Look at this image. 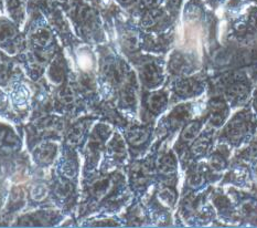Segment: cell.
I'll list each match as a JSON object with an SVG mask.
<instances>
[{
    "label": "cell",
    "mask_w": 257,
    "mask_h": 228,
    "mask_svg": "<svg viewBox=\"0 0 257 228\" xmlns=\"http://www.w3.org/2000/svg\"><path fill=\"white\" fill-rule=\"evenodd\" d=\"M254 105H255V109L257 110V93H256V97H255V102H254Z\"/></svg>",
    "instance_id": "9c48e42d"
},
{
    "label": "cell",
    "mask_w": 257,
    "mask_h": 228,
    "mask_svg": "<svg viewBox=\"0 0 257 228\" xmlns=\"http://www.w3.org/2000/svg\"><path fill=\"white\" fill-rule=\"evenodd\" d=\"M198 89V85L193 80H184L180 83V89H179V91L186 94V96H190V94H194L197 92Z\"/></svg>",
    "instance_id": "52a82bcc"
},
{
    "label": "cell",
    "mask_w": 257,
    "mask_h": 228,
    "mask_svg": "<svg viewBox=\"0 0 257 228\" xmlns=\"http://www.w3.org/2000/svg\"><path fill=\"white\" fill-rule=\"evenodd\" d=\"M222 159L221 158H217V157H215V158H213L212 159V161H211V165H212V168L213 169H215V170H221V169H223V162H222Z\"/></svg>",
    "instance_id": "ba28073f"
},
{
    "label": "cell",
    "mask_w": 257,
    "mask_h": 228,
    "mask_svg": "<svg viewBox=\"0 0 257 228\" xmlns=\"http://www.w3.org/2000/svg\"><path fill=\"white\" fill-rule=\"evenodd\" d=\"M250 118L248 114H238L226 126L225 134L232 141L239 140V138L246 135L249 130Z\"/></svg>",
    "instance_id": "6da1fadb"
},
{
    "label": "cell",
    "mask_w": 257,
    "mask_h": 228,
    "mask_svg": "<svg viewBox=\"0 0 257 228\" xmlns=\"http://www.w3.org/2000/svg\"><path fill=\"white\" fill-rule=\"evenodd\" d=\"M247 90L242 83H235V85L231 86L227 90V96L232 98V100H241L245 97Z\"/></svg>",
    "instance_id": "3957f363"
},
{
    "label": "cell",
    "mask_w": 257,
    "mask_h": 228,
    "mask_svg": "<svg viewBox=\"0 0 257 228\" xmlns=\"http://www.w3.org/2000/svg\"><path fill=\"white\" fill-rule=\"evenodd\" d=\"M200 130H201V124L199 123V122H192V123H190L186 127V130H184L183 138L187 141L193 140V138L199 134Z\"/></svg>",
    "instance_id": "5b68a950"
},
{
    "label": "cell",
    "mask_w": 257,
    "mask_h": 228,
    "mask_svg": "<svg viewBox=\"0 0 257 228\" xmlns=\"http://www.w3.org/2000/svg\"><path fill=\"white\" fill-rule=\"evenodd\" d=\"M166 103V97L163 93H157L150 98V109L155 112H158L161 108H164Z\"/></svg>",
    "instance_id": "8992f818"
},
{
    "label": "cell",
    "mask_w": 257,
    "mask_h": 228,
    "mask_svg": "<svg viewBox=\"0 0 257 228\" xmlns=\"http://www.w3.org/2000/svg\"><path fill=\"white\" fill-rule=\"evenodd\" d=\"M143 75H144L145 82L149 83L150 86H152V85H156V83H158V80H159L158 70L156 69L154 65L146 66V68L144 69Z\"/></svg>",
    "instance_id": "277c9868"
},
{
    "label": "cell",
    "mask_w": 257,
    "mask_h": 228,
    "mask_svg": "<svg viewBox=\"0 0 257 228\" xmlns=\"http://www.w3.org/2000/svg\"><path fill=\"white\" fill-rule=\"evenodd\" d=\"M227 113V108L225 103L223 101H214L211 107V115H212V122L214 124L219 125L223 121H224Z\"/></svg>",
    "instance_id": "7a4b0ae2"
}]
</instances>
